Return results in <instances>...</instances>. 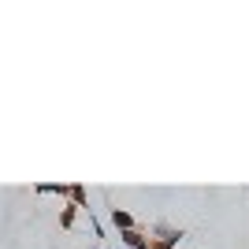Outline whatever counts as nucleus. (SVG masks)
Listing matches in <instances>:
<instances>
[{
	"mask_svg": "<svg viewBox=\"0 0 249 249\" xmlns=\"http://www.w3.org/2000/svg\"><path fill=\"white\" fill-rule=\"evenodd\" d=\"M112 223L119 227V234H123V231H134V216L123 212V208H112Z\"/></svg>",
	"mask_w": 249,
	"mask_h": 249,
	"instance_id": "obj_2",
	"label": "nucleus"
},
{
	"mask_svg": "<svg viewBox=\"0 0 249 249\" xmlns=\"http://www.w3.org/2000/svg\"><path fill=\"white\" fill-rule=\"evenodd\" d=\"M156 242H164V246H178V238H182V231H175V227H167V223H156Z\"/></svg>",
	"mask_w": 249,
	"mask_h": 249,
	"instance_id": "obj_1",
	"label": "nucleus"
},
{
	"mask_svg": "<svg viewBox=\"0 0 249 249\" xmlns=\"http://www.w3.org/2000/svg\"><path fill=\"white\" fill-rule=\"evenodd\" d=\"M60 223H63V227H71V223H74V205L63 208V219H60Z\"/></svg>",
	"mask_w": 249,
	"mask_h": 249,
	"instance_id": "obj_4",
	"label": "nucleus"
},
{
	"mask_svg": "<svg viewBox=\"0 0 249 249\" xmlns=\"http://www.w3.org/2000/svg\"><path fill=\"white\" fill-rule=\"evenodd\" d=\"M149 249H175V246H164V242H149Z\"/></svg>",
	"mask_w": 249,
	"mask_h": 249,
	"instance_id": "obj_5",
	"label": "nucleus"
},
{
	"mask_svg": "<svg viewBox=\"0 0 249 249\" xmlns=\"http://www.w3.org/2000/svg\"><path fill=\"white\" fill-rule=\"evenodd\" d=\"M71 197H74V208H86V190L82 186H71Z\"/></svg>",
	"mask_w": 249,
	"mask_h": 249,
	"instance_id": "obj_3",
	"label": "nucleus"
}]
</instances>
